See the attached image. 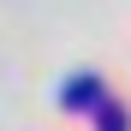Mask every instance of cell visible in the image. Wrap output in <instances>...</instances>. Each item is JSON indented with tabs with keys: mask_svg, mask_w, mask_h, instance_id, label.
Returning <instances> with one entry per match:
<instances>
[{
	"mask_svg": "<svg viewBox=\"0 0 131 131\" xmlns=\"http://www.w3.org/2000/svg\"><path fill=\"white\" fill-rule=\"evenodd\" d=\"M60 107H72V113H83V107H101V78H90V72H83V78H72V83L60 90Z\"/></svg>",
	"mask_w": 131,
	"mask_h": 131,
	"instance_id": "1",
	"label": "cell"
},
{
	"mask_svg": "<svg viewBox=\"0 0 131 131\" xmlns=\"http://www.w3.org/2000/svg\"><path fill=\"white\" fill-rule=\"evenodd\" d=\"M95 119H101V131H125V107H107V101H101Z\"/></svg>",
	"mask_w": 131,
	"mask_h": 131,
	"instance_id": "2",
	"label": "cell"
}]
</instances>
